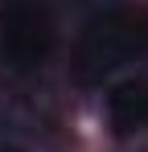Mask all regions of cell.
Returning <instances> with one entry per match:
<instances>
[{
  "mask_svg": "<svg viewBox=\"0 0 148 152\" xmlns=\"http://www.w3.org/2000/svg\"><path fill=\"white\" fill-rule=\"evenodd\" d=\"M0 152H21V148H8V144H0Z\"/></svg>",
  "mask_w": 148,
  "mask_h": 152,
  "instance_id": "obj_5",
  "label": "cell"
},
{
  "mask_svg": "<svg viewBox=\"0 0 148 152\" xmlns=\"http://www.w3.org/2000/svg\"><path fill=\"white\" fill-rule=\"evenodd\" d=\"M148 53V17L140 12H103L86 21L78 45H74V78L78 82H99L103 74L119 70Z\"/></svg>",
  "mask_w": 148,
  "mask_h": 152,
  "instance_id": "obj_1",
  "label": "cell"
},
{
  "mask_svg": "<svg viewBox=\"0 0 148 152\" xmlns=\"http://www.w3.org/2000/svg\"><path fill=\"white\" fill-rule=\"evenodd\" d=\"M66 4H70L74 12H86L91 21L103 17V12H115V8H119V0H66Z\"/></svg>",
  "mask_w": 148,
  "mask_h": 152,
  "instance_id": "obj_4",
  "label": "cell"
},
{
  "mask_svg": "<svg viewBox=\"0 0 148 152\" xmlns=\"http://www.w3.org/2000/svg\"><path fill=\"white\" fill-rule=\"evenodd\" d=\"M53 50V17L41 0H0V62L37 70Z\"/></svg>",
  "mask_w": 148,
  "mask_h": 152,
  "instance_id": "obj_2",
  "label": "cell"
},
{
  "mask_svg": "<svg viewBox=\"0 0 148 152\" xmlns=\"http://www.w3.org/2000/svg\"><path fill=\"white\" fill-rule=\"evenodd\" d=\"M107 119L119 136L148 132V78H123L107 95Z\"/></svg>",
  "mask_w": 148,
  "mask_h": 152,
  "instance_id": "obj_3",
  "label": "cell"
}]
</instances>
